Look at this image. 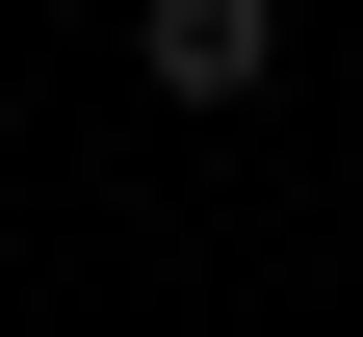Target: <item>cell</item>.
<instances>
[{
  "label": "cell",
  "instance_id": "1",
  "mask_svg": "<svg viewBox=\"0 0 363 337\" xmlns=\"http://www.w3.org/2000/svg\"><path fill=\"white\" fill-rule=\"evenodd\" d=\"M130 78L156 104H259L286 78V0H130Z\"/></svg>",
  "mask_w": 363,
  "mask_h": 337
}]
</instances>
